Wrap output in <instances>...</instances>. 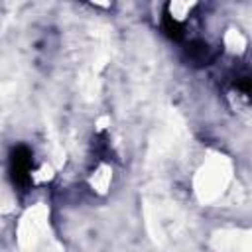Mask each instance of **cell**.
<instances>
[{
  "mask_svg": "<svg viewBox=\"0 0 252 252\" xmlns=\"http://www.w3.org/2000/svg\"><path fill=\"white\" fill-rule=\"evenodd\" d=\"M32 171H33L32 150L24 144L16 146L10 154V179H12L14 187L28 189L32 183Z\"/></svg>",
  "mask_w": 252,
  "mask_h": 252,
  "instance_id": "6da1fadb",
  "label": "cell"
},
{
  "mask_svg": "<svg viewBox=\"0 0 252 252\" xmlns=\"http://www.w3.org/2000/svg\"><path fill=\"white\" fill-rule=\"evenodd\" d=\"M185 53H187V57L195 65H209L213 61V51H211L209 43L207 41H201V39L189 41L187 47H185Z\"/></svg>",
  "mask_w": 252,
  "mask_h": 252,
  "instance_id": "7a4b0ae2",
  "label": "cell"
},
{
  "mask_svg": "<svg viewBox=\"0 0 252 252\" xmlns=\"http://www.w3.org/2000/svg\"><path fill=\"white\" fill-rule=\"evenodd\" d=\"M161 30H163V33H165L167 37H171V39H175V41L183 37V26H181V22L167 10V6H165L163 16H161Z\"/></svg>",
  "mask_w": 252,
  "mask_h": 252,
  "instance_id": "3957f363",
  "label": "cell"
}]
</instances>
